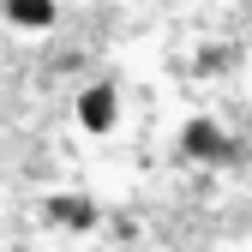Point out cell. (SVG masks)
<instances>
[{
  "label": "cell",
  "instance_id": "obj_4",
  "mask_svg": "<svg viewBox=\"0 0 252 252\" xmlns=\"http://www.w3.org/2000/svg\"><path fill=\"white\" fill-rule=\"evenodd\" d=\"M6 24H12V30H30V36H42V30L60 24V0H6Z\"/></svg>",
  "mask_w": 252,
  "mask_h": 252
},
{
  "label": "cell",
  "instance_id": "obj_3",
  "mask_svg": "<svg viewBox=\"0 0 252 252\" xmlns=\"http://www.w3.org/2000/svg\"><path fill=\"white\" fill-rule=\"evenodd\" d=\"M42 222L60 228V234H90V228L102 222V210H96L90 192H48L42 198Z\"/></svg>",
  "mask_w": 252,
  "mask_h": 252
},
{
  "label": "cell",
  "instance_id": "obj_2",
  "mask_svg": "<svg viewBox=\"0 0 252 252\" xmlns=\"http://www.w3.org/2000/svg\"><path fill=\"white\" fill-rule=\"evenodd\" d=\"M174 144H180V156H192V162H228L234 156V138L222 132V120H210V114H192Z\"/></svg>",
  "mask_w": 252,
  "mask_h": 252
},
{
  "label": "cell",
  "instance_id": "obj_5",
  "mask_svg": "<svg viewBox=\"0 0 252 252\" xmlns=\"http://www.w3.org/2000/svg\"><path fill=\"white\" fill-rule=\"evenodd\" d=\"M6 252H36V246H6Z\"/></svg>",
  "mask_w": 252,
  "mask_h": 252
},
{
  "label": "cell",
  "instance_id": "obj_1",
  "mask_svg": "<svg viewBox=\"0 0 252 252\" xmlns=\"http://www.w3.org/2000/svg\"><path fill=\"white\" fill-rule=\"evenodd\" d=\"M72 120H78V132L108 138L114 126H120V90H114V84H84L78 102H72Z\"/></svg>",
  "mask_w": 252,
  "mask_h": 252
}]
</instances>
